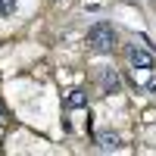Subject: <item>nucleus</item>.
Returning a JSON list of instances; mask_svg holds the SVG:
<instances>
[{
  "label": "nucleus",
  "mask_w": 156,
  "mask_h": 156,
  "mask_svg": "<svg viewBox=\"0 0 156 156\" xmlns=\"http://www.w3.org/2000/svg\"><path fill=\"white\" fill-rule=\"evenodd\" d=\"M87 44H90V50H97V53H109V50L115 47V31H112V25H109V22H97V25H90V31H87Z\"/></svg>",
  "instance_id": "obj_1"
},
{
  "label": "nucleus",
  "mask_w": 156,
  "mask_h": 156,
  "mask_svg": "<svg viewBox=\"0 0 156 156\" xmlns=\"http://www.w3.org/2000/svg\"><path fill=\"white\" fill-rule=\"evenodd\" d=\"M128 59H131L134 69H144V72L156 69V53L147 50V47H140V44H131V47H128Z\"/></svg>",
  "instance_id": "obj_2"
},
{
  "label": "nucleus",
  "mask_w": 156,
  "mask_h": 156,
  "mask_svg": "<svg viewBox=\"0 0 156 156\" xmlns=\"http://www.w3.org/2000/svg\"><path fill=\"white\" fill-rule=\"evenodd\" d=\"M94 144H97V150H103V153H112V150L122 147V137L115 134V131H97V134H94Z\"/></svg>",
  "instance_id": "obj_3"
},
{
  "label": "nucleus",
  "mask_w": 156,
  "mask_h": 156,
  "mask_svg": "<svg viewBox=\"0 0 156 156\" xmlns=\"http://www.w3.org/2000/svg\"><path fill=\"white\" fill-rule=\"evenodd\" d=\"M100 87H103V94H119V90H122V78H119V72L103 69V72H100Z\"/></svg>",
  "instance_id": "obj_4"
},
{
  "label": "nucleus",
  "mask_w": 156,
  "mask_h": 156,
  "mask_svg": "<svg viewBox=\"0 0 156 156\" xmlns=\"http://www.w3.org/2000/svg\"><path fill=\"white\" fill-rule=\"evenodd\" d=\"M66 106H69V109L87 106V94H84V90H72V94H66Z\"/></svg>",
  "instance_id": "obj_5"
},
{
  "label": "nucleus",
  "mask_w": 156,
  "mask_h": 156,
  "mask_svg": "<svg viewBox=\"0 0 156 156\" xmlns=\"http://www.w3.org/2000/svg\"><path fill=\"white\" fill-rule=\"evenodd\" d=\"M16 12V0H0V19H6Z\"/></svg>",
  "instance_id": "obj_6"
},
{
  "label": "nucleus",
  "mask_w": 156,
  "mask_h": 156,
  "mask_svg": "<svg viewBox=\"0 0 156 156\" xmlns=\"http://www.w3.org/2000/svg\"><path fill=\"white\" fill-rule=\"evenodd\" d=\"M147 87H150L153 94H156V75H153V78H147Z\"/></svg>",
  "instance_id": "obj_7"
},
{
  "label": "nucleus",
  "mask_w": 156,
  "mask_h": 156,
  "mask_svg": "<svg viewBox=\"0 0 156 156\" xmlns=\"http://www.w3.org/2000/svg\"><path fill=\"white\" fill-rule=\"evenodd\" d=\"M0 122H3V106H0Z\"/></svg>",
  "instance_id": "obj_8"
}]
</instances>
